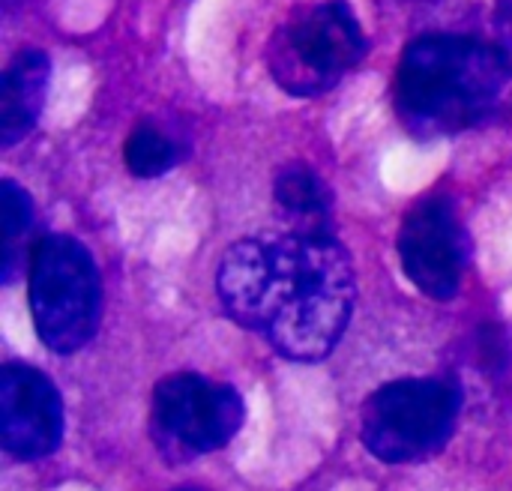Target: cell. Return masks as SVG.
Listing matches in <instances>:
<instances>
[{"mask_svg":"<svg viewBox=\"0 0 512 491\" xmlns=\"http://www.w3.org/2000/svg\"><path fill=\"white\" fill-rule=\"evenodd\" d=\"M51 78V60L39 48L18 51L0 78V144L12 147L36 126Z\"/></svg>","mask_w":512,"mask_h":491,"instance_id":"9c48e42d","label":"cell"},{"mask_svg":"<svg viewBox=\"0 0 512 491\" xmlns=\"http://www.w3.org/2000/svg\"><path fill=\"white\" fill-rule=\"evenodd\" d=\"M501 24L512 30V0H501Z\"/></svg>","mask_w":512,"mask_h":491,"instance_id":"4fadbf2b","label":"cell"},{"mask_svg":"<svg viewBox=\"0 0 512 491\" xmlns=\"http://www.w3.org/2000/svg\"><path fill=\"white\" fill-rule=\"evenodd\" d=\"M366 54V36L345 0H324L285 21L270 45L273 81L291 96H321L333 90Z\"/></svg>","mask_w":512,"mask_h":491,"instance_id":"5b68a950","label":"cell"},{"mask_svg":"<svg viewBox=\"0 0 512 491\" xmlns=\"http://www.w3.org/2000/svg\"><path fill=\"white\" fill-rule=\"evenodd\" d=\"M123 159H126V168L135 177H159V174H165V171H171L177 165L180 150L165 132L144 123L129 135V141L123 147Z\"/></svg>","mask_w":512,"mask_h":491,"instance_id":"7c38bea8","label":"cell"},{"mask_svg":"<svg viewBox=\"0 0 512 491\" xmlns=\"http://www.w3.org/2000/svg\"><path fill=\"white\" fill-rule=\"evenodd\" d=\"M510 75L504 48L459 33H426L402 54L396 108L414 135H453L495 111Z\"/></svg>","mask_w":512,"mask_h":491,"instance_id":"7a4b0ae2","label":"cell"},{"mask_svg":"<svg viewBox=\"0 0 512 491\" xmlns=\"http://www.w3.org/2000/svg\"><path fill=\"white\" fill-rule=\"evenodd\" d=\"M243 399L234 387L183 372L159 381L153 393V435L183 456L222 450L243 426Z\"/></svg>","mask_w":512,"mask_h":491,"instance_id":"8992f818","label":"cell"},{"mask_svg":"<svg viewBox=\"0 0 512 491\" xmlns=\"http://www.w3.org/2000/svg\"><path fill=\"white\" fill-rule=\"evenodd\" d=\"M30 312L45 348L54 354L81 351L102 312V285L96 264L75 237L48 234L30 252Z\"/></svg>","mask_w":512,"mask_h":491,"instance_id":"3957f363","label":"cell"},{"mask_svg":"<svg viewBox=\"0 0 512 491\" xmlns=\"http://www.w3.org/2000/svg\"><path fill=\"white\" fill-rule=\"evenodd\" d=\"M180 491H195V489H180Z\"/></svg>","mask_w":512,"mask_h":491,"instance_id":"5bb4252c","label":"cell"},{"mask_svg":"<svg viewBox=\"0 0 512 491\" xmlns=\"http://www.w3.org/2000/svg\"><path fill=\"white\" fill-rule=\"evenodd\" d=\"M0 219H3V264H0V276H3V282H12L18 267H21V261H24L27 237H30V228H33V201L12 180L0 183Z\"/></svg>","mask_w":512,"mask_h":491,"instance_id":"8fae6325","label":"cell"},{"mask_svg":"<svg viewBox=\"0 0 512 491\" xmlns=\"http://www.w3.org/2000/svg\"><path fill=\"white\" fill-rule=\"evenodd\" d=\"M399 258L405 276L426 297H456L468 264V240L453 201L435 195L405 216L399 231Z\"/></svg>","mask_w":512,"mask_h":491,"instance_id":"52a82bcc","label":"cell"},{"mask_svg":"<svg viewBox=\"0 0 512 491\" xmlns=\"http://www.w3.org/2000/svg\"><path fill=\"white\" fill-rule=\"evenodd\" d=\"M459 408L462 393L450 381L405 378L384 384L363 405V447L387 465L429 459L453 438Z\"/></svg>","mask_w":512,"mask_h":491,"instance_id":"277c9868","label":"cell"},{"mask_svg":"<svg viewBox=\"0 0 512 491\" xmlns=\"http://www.w3.org/2000/svg\"><path fill=\"white\" fill-rule=\"evenodd\" d=\"M279 210L291 219V231L330 234V192L306 165H285L273 186Z\"/></svg>","mask_w":512,"mask_h":491,"instance_id":"30bf717a","label":"cell"},{"mask_svg":"<svg viewBox=\"0 0 512 491\" xmlns=\"http://www.w3.org/2000/svg\"><path fill=\"white\" fill-rule=\"evenodd\" d=\"M228 318L294 363L324 360L348 330L357 282L333 234H273L234 243L216 273Z\"/></svg>","mask_w":512,"mask_h":491,"instance_id":"6da1fadb","label":"cell"},{"mask_svg":"<svg viewBox=\"0 0 512 491\" xmlns=\"http://www.w3.org/2000/svg\"><path fill=\"white\" fill-rule=\"evenodd\" d=\"M63 441V402L57 387L33 366L9 363L0 372V444L15 459L51 456Z\"/></svg>","mask_w":512,"mask_h":491,"instance_id":"ba28073f","label":"cell"}]
</instances>
